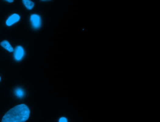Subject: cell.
Segmentation results:
<instances>
[{
  "mask_svg": "<svg viewBox=\"0 0 160 122\" xmlns=\"http://www.w3.org/2000/svg\"><path fill=\"white\" fill-rule=\"evenodd\" d=\"M15 94L16 96L18 97L22 98L25 95L24 90H23L21 88H16L15 90Z\"/></svg>",
  "mask_w": 160,
  "mask_h": 122,
  "instance_id": "7",
  "label": "cell"
},
{
  "mask_svg": "<svg viewBox=\"0 0 160 122\" xmlns=\"http://www.w3.org/2000/svg\"><path fill=\"white\" fill-rule=\"evenodd\" d=\"M6 1L9 2H13L14 1L13 0H7Z\"/></svg>",
  "mask_w": 160,
  "mask_h": 122,
  "instance_id": "9",
  "label": "cell"
},
{
  "mask_svg": "<svg viewBox=\"0 0 160 122\" xmlns=\"http://www.w3.org/2000/svg\"><path fill=\"white\" fill-rule=\"evenodd\" d=\"M29 108L24 104L10 109L3 116L2 122H25L30 116Z\"/></svg>",
  "mask_w": 160,
  "mask_h": 122,
  "instance_id": "1",
  "label": "cell"
},
{
  "mask_svg": "<svg viewBox=\"0 0 160 122\" xmlns=\"http://www.w3.org/2000/svg\"><path fill=\"white\" fill-rule=\"evenodd\" d=\"M30 21L32 26L35 29H38L40 27L41 24V18L37 14H33L30 17Z\"/></svg>",
  "mask_w": 160,
  "mask_h": 122,
  "instance_id": "2",
  "label": "cell"
},
{
  "mask_svg": "<svg viewBox=\"0 0 160 122\" xmlns=\"http://www.w3.org/2000/svg\"><path fill=\"white\" fill-rule=\"evenodd\" d=\"M20 19L19 15L17 14H13L10 16L6 21V25L8 26H11L15 23L18 22Z\"/></svg>",
  "mask_w": 160,
  "mask_h": 122,
  "instance_id": "4",
  "label": "cell"
},
{
  "mask_svg": "<svg viewBox=\"0 0 160 122\" xmlns=\"http://www.w3.org/2000/svg\"><path fill=\"white\" fill-rule=\"evenodd\" d=\"M59 122H68V120L66 117H62L60 118Z\"/></svg>",
  "mask_w": 160,
  "mask_h": 122,
  "instance_id": "8",
  "label": "cell"
},
{
  "mask_svg": "<svg viewBox=\"0 0 160 122\" xmlns=\"http://www.w3.org/2000/svg\"><path fill=\"white\" fill-rule=\"evenodd\" d=\"M23 3L28 9H32L34 6V3L30 0H23Z\"/></svg>",
  "mask_w": 160,
  "mask_h": 122,
  "instance_id": "6",
  "label": "cell"
},
{
  "mask_svg": "<svg viewBox=\"0 0 160 122\" xmlns=\"http://www.w3.org/2000/svg\"><path fill=\"white\" fill-rule=\"evenodd\" d=\"M1 45L9 52H12L14 51L13 48L7 40H3L1 43Z\"/></svg>",
  "mask_w": 160,
  "mask_h": 122,
  "instance_id": "5",
  "label": "cell"
},
{
  "mask_svg": "<svg viewBox=\"0 0 160 122\" xmlns=\"http://www.w3.org/2000/svg\"><path fill=\"white\" fill-rule=\"evenodd\" d=\"M14 51V56L16 60L19 61L23 58L25 54V52H24V48L20 46H17Z\"/></svg>",
  "mask_w": 160,
  "mask_h": 122,
  "instance_id": "3",
  "label": "cell"
},
{
  "mask_svg": "<svg viewBox=\"0 0 160 122\" xmlns=\"http://www.w3.org/2000/svg\"><path fill=\"white\" fill-rule=\"evenodd\" d=\"M0 81H1V77H0Z\"/></svg>",
  "mask_w": 160,
  "mask_h": 122,
  "instance_id": "10",
  "label": "cell"
}]
</instances>
